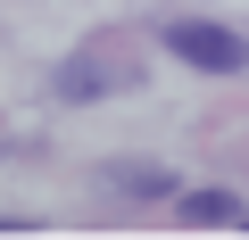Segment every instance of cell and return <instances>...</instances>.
Returning a JSON list of instances; mask_svg holds the SVG:
<instances>
[{
    "instance_id": "3957f363",
    "label": "cell",
    "mask_w": 249,
    "mask_h": 240,
    "mask_svg": "<svg viewBox=\"0 0 249 240\" xmlns=\"http://www.w3.org/2000/svg\"><path fill=\"white\" fill-rule=\"evenodd\" d=\"M175 215H183V224H199V232H224V224H241V199H232V191H191Z\"/></svg>"
},
{
    "instance_id": "5b68a950",
    "label": "cell",
    "mask_w": 249,
    "mask_h": 240,
    "mask_svg": "<svg viewBox=\"0 0 249 240\" xmlns=\"http://www.w3.org/2000/svg\"><path fill=\"white\" fill-rule=\"evenodd\" d=\"M241 224H249V215H241Z\"/></svg>"
},
{
    "instance_id": "6da1fadb",
    "label": "cell",
    "mask_w": 249,
    "mask_h": 240,
    "mask_svg": "<svg viewBox=\"0 0 249 240\" xmlns=\"http://www.w3.org/2000/svg\"><path fill=\"white\" fill-rule=\"evenodd\" d=\"M158 42H166L183 66H199V75H249V42H241L232 25H208V17H166V25H158Z\"/></svg>"
},
{
    "instance_id": "7a4b0ae2",
    "label": "cell",
    "mask_w": 249,
    "mask_h": 240,
    "mask_svg": "<svg viewBox=\"0 0 249 240\" xmlns=\"http://www.w3.org/2000/svg\"><path fill=\"white\" fill-rule=\"evenodd\" d=\"M100 91H116V66L108 58H67L58 66V99H100Z\"/></svg>"
},
{
    "instance_id": "277c9868",
    "label": "cell",
    "mask_w": 249,
    "mask_h": 240,
    "mask_svg": "<svg viewBox=\"0 0 249 240\" xmlns=\"http://www.w3.org/2000/svg\"><path fill=\"white\" fill-rule=\"evenodd\" d=\"M108 182L116 191H142V199H166L175 191V174H158V166H108Z\"/></svg>"
}]
</instances>
